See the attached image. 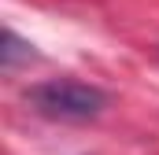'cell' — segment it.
<instances>
[{"label": "cell", "mask_w": 159, "mask_h": 155, "mask_svg": "<svg viewBox=\"0 0 159 155\" xmlns=\"http://www.w3.org/2000/svg\"><path fill=\"white\" fill-rule=\"evenodd\" d=\"M41 115L59 118V122H85V118H96L104 111V92L74 81V78H52V81H41L30 89L26 96Z\"/></svg>", "instance_id": "6da1fadb"}, {"label": "cell", "mask_w": 159, "mask_h": 155, "mask_svg": "<svg viewBox=\"0 0 159 155\" xmlns=\"http://www.w3.org/2000/svg\"><path fill=\"white\" fill-rule=\"evenodd\" d=\"M0 59H4V67L11 70V67H15V59H30V44H22L11 30H4V48H0Z\"/></svg>", "instance_id": "7a4b0ae2"}]
</instances>
